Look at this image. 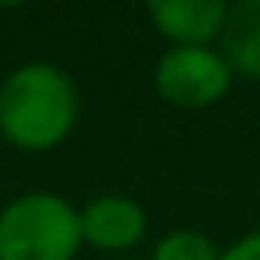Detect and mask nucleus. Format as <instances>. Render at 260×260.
<instances>
[{
    "mask_svg": "<svg viewBox=\"0 0 260 260\" xmlns=\"http://www.w3.org/2000/svg\"><path fill=\"white\" fill-rule=\"evenodd\" d=\"M75 121L79 89L61 68L32 61L0 82V136L15 150L47 153L72 136Z\"/></svg>",
    "mask_w": 260,
    "mask_h": 260,
    "instance_id": "f257e3e1",
    "label": "nucleus"
},
{
    "mask_svg": "<svg viewBox=\"0 0 260 260\" xmlns=\"http://www.w3.org/2000/svg\"><path fill=\"white\" fill-rule=\"evenodd\" d=\"M79 249V210L57 192L32 189L0 210V260H75Z\"/></svg>",
    "mask_w": 260,
    "mask_h": 260,
    "instance_id": "f03ea898",
    "label": "nucleus"
},
{
    "mask_svg": "<svg viewBox=\"0 0 260 260\" xmlns=\"http://www.w3.org/2000/svg\"><path fill=\"white\" fill-rule=\"evenodd\" d=\"M232 82L235 72L214 47H171L153 68V89L160 100L182 111H200L224 100Z\"/></svg>",
    "mask_w": 260,
    "mask_h": 260,
    "instance_id": "7ed1b4c3",
    "label": "nucleus"
},
{
    "mask_svg": "<svg viewBox=\"0 0 260 260\" xmlns=\"http://www.w3.org/2000/svg\"><path fill=\"white\" fill-rule=\"evenodd\" d=\"M79 228H82V242L104 253H121L143 242L146 235V210L121 192H104L93 196L82 210H79Z\"/></svg>",
    "mask_w": 260,
    "mask_h": 260,
    "instance_id": "20e7f679",
    "label": "nucleus"
},
{
    "mask_svg": "<svg viewBox=\"0 0 260 260\" xmlns=\"http://www.w3.org/2000/svg\"><path fill=\"white\" fill-rule=\"evenodd\" d=\"M146 15L171 47H210L214 40H221L228 4L221 0H153Z\"/></svg>",
    "mask_w": 260,
    "mask_h": 260,
    "instance_id": "39448f33",
    "label": "nucleus"
},
{
    "mask_svg": "<svg viewBox=\"0 0 260 260\" xmlns=\"http://www.w3.org/2000/svg\"><path fill=\"white\" fill-rule=\"evenodd\" d=\"M221 54L235 75L260 82V0L228 4V18L221 29Z\"/></svg>",
    "mask_w": 260,
    "mask_h": 260,
    "instance_id": "423d86ee",
    "label": "nucleus"
},
{
    "mask_svg": "<svg viewBox=\"0 0 260 260\" xmlns=\"http://www.w3.org/2000/svg\"><path fill=\"white\" fill-rule=\"evenodd\" d=\"M153 260H221V249L214 246L210 235L178 228V232H168L153 246Z\"/></svg>",
    "mask_w": 260,
    "mask_h": 260,
    "instance_id": "0eeeda50",
    "label": "nucleus"
},
{
    "mask_svg": "<svg viewBox=\"0 0 260 260\" xmlns=\"http://www.w3.org/2000/svg\"><path fill=\"white\" fill-rule=\"evenodd\" d=\"M221 260H260V232H249L228 249H221Z\"/></svg>",
    "mask_w": 260,
    "mask_h": 260,
    "instance_id": "6e6552de",
    "label": "nucleus"
}]
</instances>
